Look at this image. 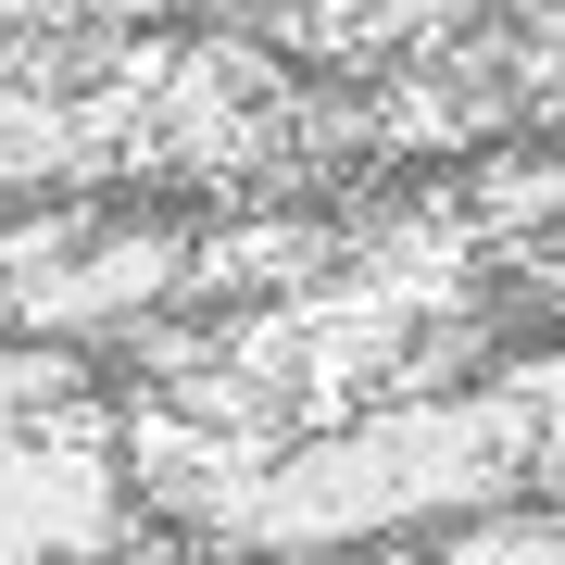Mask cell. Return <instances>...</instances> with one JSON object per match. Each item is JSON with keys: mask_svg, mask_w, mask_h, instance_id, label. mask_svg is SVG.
Returning <instances> with one entry per match:
<instances>
[{"mask_svg": "<svg viewBox=\"0 0 565 565\" xmlns=\"http://www.w3.org/2000/svg\"><path fill=\"white\" fill-rule=\"evenodd\" d=\"M452 565H565V515H503V527H478Z\"/></svg>", "mask_w": 565, "mask_h": 565, "instance_id": "cell-5", "label": "cell"}, {"mask_svg": "<svg viewBox=\"0 0 565 565\" xmlns=\"http://www.w3.org/2000/svg\"><path fill=\"white\" fill-rule=\"evenodd\" d=\"M553 25H565V0H553Z\"/></svg>", "mask_w": 565, "mask_h": 565, "instance_id": "cell-6", "label": "cell"}, {"mask_svg": "<svg viewBox=\"0 0 565 565\" xmlns=\"http://www.w3.org/2000/svg\"><path fill=\"white\" fill-rule=\"evenodd\" d=\"M490 0H302V25L327 51H352V63H377V51H440V39H465Z\"/></svg>", "mask_w": 565, "mask_h": 565, "instance_id": "cell-3", "label": "cell"}, {"mask_svg": "<svg viewBox=\"0 0 565 565\" xmlns=\"http://www.w3.org/2000/svg\"><path fill=\"white\" fill-rule=\"evenodd\" d=\"M102 440H114L102 415L0 427V565H114L126 553V478Z\"/></svg>", "mask_w": 565, "mask_h": 565, "instance_id": "cell-2", "label": "cell"}, {"mask_svg": "<svg viewBox=\"0 0 565 565\" xmlns=\"http://www.w3.org/2000/svg\"><path fill=\"white\" fill-rule=\"evenodd\" d=\"M88 415V364L63 340H0V427H63Z\"/></svg>", "mask_w": 565, "mask_h": 565, "instance_id": "cell-4", "label": "cell"}, {"mask_svg": "<svg viewBox=\"0 0 565 565\" xmlns=\"http://www.w3.org/2000/svg\"><path fill=\"white\" fill-rule=\"evenodd\" d=\"M527 478V403L515 390H403L377 415H327L289 427L277 452L226 490V515L202 541L252 553V565H327L377 527L415 515H478Z\"/></svg>", "mask_w": 565, "mask_h": 565, "instance_id": "cell-1", "label": "cell"}]
</instances>
